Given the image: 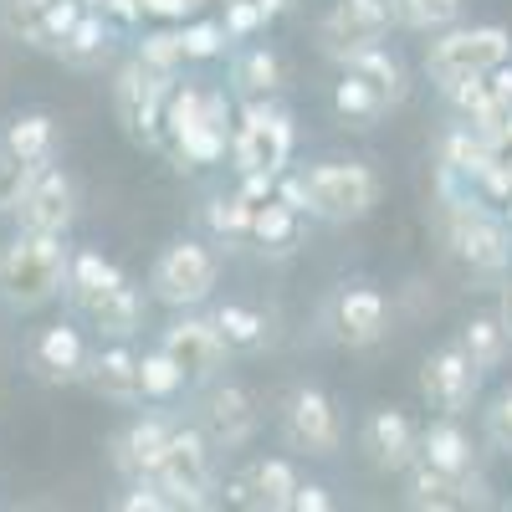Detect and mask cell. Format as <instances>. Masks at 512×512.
I'll return each mask as SVG.
<instances>
[{"instance_id":"obj_1","label":"cell","mask_w":512,"mask_h":512,"mask_svg":"<svg viewBox=\"0 0 512 512\" xmlns=\"http://www.w3.org/2000/svg\"><path fill=\"white\" fill-rule=\"evenodd\" d=\"M67 267H72V251L62 246V236L21 231L6 251H0V303L16 308V313L52 303L67 287Z\"/></svg>"},{"instance_id":"obj_2","label":"cell","mask_w":512,"mask_h":512,"mask_svg":"<svg viewBox=\"0 0 512 512\" xmlns=\"http://www.w3.org/2000/svg\"><path fill=\"white\" fill-rule=\"evenodd\" d=\"M67 287H72V303L82 308V318H88L98 333L108 338H128L139 328V292L134 282H128L108 256L98 251H72V267H67Z\"/></svg>"},{"instance_id":"obj_3","label":"cell","mask_w":512,"mask_h":512,"mask_svg":"<svg viewBox=\"0 0 512 512\" xmlns=\"http://www.w3.org/2000/svg\"><path fill=\"white\" fill-rule=\"evenodd\" d=\"M507 57H512V31L507 26H456L431 47V57H425V77H431L441 93H451V88H461V82H472V77H487Z\"/></svg>"},{"instance_id":"obj_4","label":"cell","mask_w":512,"mask_h":512,"mask_svg":"<svg viewBox=\"0 0 512 512\" xmlns=\"http://www.w3.org/2000/svg\"><path fill=\"white\" fill-rule=\"evenodd\" d=\"M446 241L472 272H507L512 262V231L487 210L482 195H461L446 210Z\"/></svg>"},{"instance_id":"obj_5","label":"cell","mask_w":512,"mask_h":512,"mask_svg":"<svg viewBox=\"0 0 512 512\" xmlns=\"http://www.w3.org/2000/svg\"><path fill=\"white\" fill-rule=\"evenodd\" d=\"M303 185H308V210L333 226L364 221L379 200V180L364 164H318V169H308Z\"/></svg>"},{"instance_id":"obj_6","label":"cell","mask_w":512,"mask_h":512,"mask_svg":"<svg viewBox=\"0 0 512 512\" xmlns=\"http://www.w3.org/2000/svg\"><path fill=\"white\" fill-rule=\"evenodd\" d=\"M149 482L169 497V507H205L210 502V436L175 431Z\"/></svg>"},{"instance_id":"obj_7","label":"cell","mask_w":512,"mask_h":512,"mask_svg":"<svg viewBox=\"0 0 512 512\" xmlns=\"http://www.w3.org/2000/svg\"><path fill=\"white\" fill-rule=\"evenodd\" d=\"M77 216V190L62 169L47 159V164H31L26 175V190L16 200V226L31 231V236H67Z\"/></svg>"},{"instance_id":"obj_8","label":"cell","mask_w":512,"mask_h":512,"mask_svg":"<svg viewBox=\"0 0 512 512\" xmlns=\"http://www.w3.org/2000/svg\"><path fill=\"white\" fill-rule=\"evenodd\" d=\"M231 154H236L241 175H277V169L287 164V154H292V123H287V113L272 108L267 98L251 103L241 128H236Z\"/></svg>"},{"instance_id":"obj_9","label":"cell","mask_w":512,"mask_h":512,"mask_svg":"<svg viewBox=\"0 0 512 512\" xmlns=\"http://www.w3.org/2000/svg\"><path fill=\"white\" fill-rule=\"evenodd\" d=\"M154 297L169 308H195L216 287V256H210L200 241H175L164 246V256L154 262Z\"/></svg>"},{"instance_id":"obj_10","label":"cell","mask_w":512,"mask_h":512,"mask_svg":"<svg viewBox=\"0 0 512 512\" xmlns=\"http://www.w3.org/2000/svg\"><path fill=\"white\" fill-rule=\"evenodd\" d=\"M390 26H395V0H333L318 36H323V52L354 57L364 47H379Z\"/></svg>"},{"instance_id":"obj_11","label":"cell","mask_w":512,"mask_h":512,"mask_svg":"<svg viewBox=\"0 0 512 512\" xmlns=\"http://www.w3.org/2000/svg\"><path fill=\"white\" fill-rule=\"evenodd\" d=\"M113 108H118V123L128 128V139L154 144L164 123V72H154L144 57L128 62L113 82Z\"/></svg>"},{"instance_id":"obj_12","label":"cell","mask_w":512,"mask_h":512,"mask_svg":"<svg viewBox=\"0 0 512 512\" xmlns=\"http://www.w3.org/2000/svg\"><path fill=\"white\" fill-rule=\"evenodd\" d=\"M477 384H482V369L466 359L461 344H446V349H436L431 359L420 364V395L431 400V410H441V415H461L466 405H472Z\"/></svg>"},{"instance_id":"obj_13","label":"cell","mask_w":512,"mask_h":512,"mask_svg":"<svg viewBox=\"0 0 512 512\" xmlns=\"http://www.w3.org/2000/svg\"><path fill=\"white\" fill-rule=\"evenodd\" d=\"M88 11L82 0H6V26L26 41L31 52H62L67 31Z\"/></svg>"},{"instance_id":"obj_14","label":"cell","mask_w":512,"mask_h":512,"mask_svg":"<svg viewBox=\"0 0 512 512\" xmlns=\"http://www.w3.org/2000/svg\"><path fill=\"white\" fill-rule=\"evenodd\" d=\"M159 349L180 364L185 384H205L210 374L221 369V359L231 354V349L221 344V333H216V323H210V318H180L175 328H164Z\"/></svg>"},{"instance_id":"obj_15","label":"cell","mask_w":512,"mask_h":512,"mask_svg":"<svg viewBox=\"0 0 512 512\" xmlns=\"http://www.w3.org/2000/svg\"><path fill=\"white\" fill-rule=\"evenodd\" d=\"M287 441L308 456H333L338 451V410L323 390H297L287 400Z\"/></svg>"},{"instance_id":"obj_16","label":"cell","mask_w":512,"mask_h":512,"mask_svg":"<svg viewBox=\"0 0 512 512\" xmlns=\"http://www.w3.org/2000/svg\"><path fill=\"white\" fill-rule=\"evenodd\" d=\"M410 507H431V512H461V507H482V482L472 472H436L431 461H415V472H410V492H405Z\"/></svg>"},{"instance_id":"obj_17","label":"cell","mask_w":512,"mask_h":512,"mask_svg":"<svg viewBox=\"0 0 512 512\" xmlns=\"http://www.w3.org/2000/svg\"><path fill=\"white\" fill-rule=\"evenodd\" d=\"M292 492H297V472L287 461H251L226 487V497L236 507H267V512H287Z\"/></svg>"},{"instance_id":"obj_18","label":"cell","mask_w":512,"mask_h":512,"mask_svg":"<svg viewBox=\"0 0 512 512\" xmlns=\"http://www.w3.org/2000/svg\"><path fill=\"white\" fill-rule=\"evenodd\" d=\"M364 451L374 456V466H384V472H405V466L420 461V436L400 410H374L369 425H364Z\"/></svg>"},{"instance_id":"obj_19","label":"cell","mask_w":512,"mask_h":512,"mask_svg":"<svg viewBox=\"0 0 512 512\" xmlns=\"http://www.w3.org/2000/svg\"><path fill=\"white\" fill-rule=\"evenodd\" d=\"M251 431H256V410H251V395L246 390L226 384V390L210 395V405H205V436H210V446H226V451L231 446H246Z\"/></svg>"},{"instance_id":"obj_20","label":"cell","mask_w":512,"mask_h":512,"mask_svg":"<svg viewBox=\"0 0 512 512\" xmlns=\"http://www.w3.org/2000/svg\"><path fill=\"white\" fill-rule=\"evenodd\" d=\"M169 425L164 420H139V425H128V431L113 441V461H118V472H128V477H154V466H159V456H164V446H169Z\"/></svg>"},{"instance_id":"obj_21","label":"cell","mask_w":512,"mask_h":512,"mask_svg":"<svg viewBox=\"0 0 512 512\" xmlns=\"http://www.w3.org/2000/svg\"><path fill=\"white\" fill-rule=\"evenodd\" d=\"M31 364H36L41 379H77L82 369H88V354H82L77 328H67V323L47 328L36 338V349H31Z\"/></svg>"},{"instance_id":"obj_22","label":"cell","mask_w":512,"mask_h":512,"mask_svg":"<svg viewBox=\"0 0 512 512\" xmlns=\"http://www.w3.org/2000/svg\"><path fill=\"white\" fill-rule=\"evenodd\" d=\"M338 333H344V344L364 349L384 333V297L374 287H349L338 297Z\"/></svg>"},{"instance_id":"obj_23","label":"cell","mask_w":512,"mask_h":512,"mask_svg":"<svg viewBox=\"0 0 512 512\" xmlns=\"http://www.w3.org/2000/svg\"><path fill=\"white\" fill-rule=\"evenodd\" d=\"M344 67H349L359 82H369V88L384 98V108L405 103V93H410V82H405V67H400V57H390L384 47H364V52L344 57Z\"/></svg>"},{"instance_id":"obj_24","label":"cell","mask_w":512,"mask_h":512,"mask_svg":"<svg viewBox=\"0 0 512 512\" xmlns=\"http://www.w3.org/2000/svg\"><path fill=\"white\" fill-rule=\"evenodd\" d=\"M420 461H431L436 472H451V477L472 472V441L461 436L456 415H441V420L431 425V431L420 436Z\"/></svg>"},{"instance_id":"obj_25","label":"cell","mask_w":512,"mask_h":512,"mask_svg":"<svg viewBox=\"0 0 512 512\" xmlns=\"http://www.w3.org/2000/svg\"><path fill=\"white\" fill-rule=\"evenodd\" d=\"M93 374V390L98 395H108V400H139L144 390H139V354H128V349H103L93 364H88Z\"/></svg>"},{"instance_id":"obj_26","label":"cell","mask_w":512,"mask_h":512,"mask_svg":"<svg viewBox=\"0 0 512 512\" xmlns=\"http://www.w3.org/2000/svg\"><path fill=\"white\" fill-rule=\"evenodd\" d=\"M52 144H57V123L47 113H21L11 128H6V149L21 159V164H47L52 159Z\"/></svg>"},{"instance_id":"obj_27","label":"cell","mask_w":512,"mask_h":512,"mask_svg":"<svg viewBox=\"0 0 512 512\" xmlns=\"http://www.w3.org/2000/svg\"><path fill=\"white\" fill-rule=\"evenodd\" d=\"M57 57L72 62V67H98V62L108 57V26H103V11H82L77 26L67 31V41H62V52H57Z\"/></svg>"},{"instance_id":"obj_28","label":"cell","mask_w":512,"mask_h":512,"mask_svg":"<svg viewBox=\"0 0 512 512\" xmlns=\"http://www.w3.org/2000/svg\"><path fill=\"white\" fill-rule=\"evenodd\" d=\"M216 333H221V344L226 349H236V354H251V349H262L267 344V318L262 313H251V308H241V303H226V308H216Z\"/></svg>"},{"instance_id":"obj_29","label":"cell","mask_w":512,"mask_h":512,"mask_svg":"<svg viewBox=\"0 0 512 512\" xmlns=\"http://www.w3.org/2000/svg\"><path fill=\"white\" fill-rule=\"evenodd\" d=\"M507 344H512V333H507L502 318H472L466 333H461V349H466V359H472L477 369H497Z\"/></svg>"},{"instance_id":"obj_30","label":"cell","mask_w":512,"mask_h":512,"mask_svg":"<svg viewBox=\"0 0 512 512\" xmlns=\"http://www.w3.org/2000/svg\"><path fill=\"white\" fill-rule=\"evenodd\" d=\"M236 88L251 98V103H262L282 88V62L267 52V47H251L241 62H236Z\"/></svg>"},{"instance_id":"obj_31","label":"cell","mask_w":512,"mask_h":512,"mask_svg":"<svg viewBox=\"0 0 512 512\" xmlns=\"http://www.w3.org/2000/svg\"><path fill=\"white\" fill-rule=\"evenodd\" d=\"M292 231H297V210H292L287 200H267V205H256V210H251V236L262 241V246L287 251Z\"/></svg>"},{"instance_id":"obj_32","label":"cell","mask_w":512,"mask_h":512,"mask_svg":"<svg viewBox=\"0 0 512 512\" xmlns=\"http://www.w3.org/2000/svg\"><path fill=\"white\" fill-rule=\"evenodd\" d=\"M180 384H185V374H180V364L169 359L164 349H154V354H144V359H139V390H144L149 400H169V395H180Z\"/></svg>"},{"instance_id":"obj_33","label":"cell","mask_w":512,"mask_h":512,"mask_svg":"<svg viewBox=\"0 0 512 512\" xmlns=\"http://www.w3.org/2000/svg\"><path fill=\"white\" fill-rule=\"evenodd\" d=\"M333 108L344 118H354V123H374L384 113V98L369 88V82H359L354 72H344V82H338V93H333Z\"/></svg>"},{"instance_id":"obj_34","label":"cell","mask_w":512,"mask_h":512,"mask_svg":"<svg viewBox=\"0 0 512 512\" xmlns=\"http://www.w3.org/2000/svg\"><path fill=\"white\" fill-rule=\"evenodd\" d=\"M251 210H256V200L241 190V195H221V200H210L205 221H210V231H216V236H246V231H251Z\"/></svg>"},{"instance_id":"obj_35","label":"cell","mask_w":512,"mask_h":512,"mask_svg":"<svg viewBox=\"0 0 512 512\" xmlns=\"http://www.w3.org/2000/svg\"><path fill=\"white\" fill-rule=\"evenodd\" d=\"M456 11H461V0H395V21L415 31H441L456 21Z\"/></svg>"},{"instance_id":"obj_36","label":"cell","mask_w":512,"mask_h":512,"mask_svg":"<svg viewBox=\"0 0 512 512\" xmlns=\"http://www.w3.org/2000/svg\"><path fill=\"white\" fill-rule=\"evenodd\" d=\"M180 36H185V57H190V62L221 57V47L231 41V31H226L221 21H195V26H185Z\"/></svg>"},{"instance_id":"obj_37","label":"cell","mask_w":512,"mask_h":512,"mask_svg":"<svg viewBox=\"0 0 512 512\" xmlns=\"http://www.w3.org/2000/svg\"><path fill=\"white\" fill-rule=\"evenodd\" d=\"M200 118H205V93H175L169 98V108H164V123H169V134L175 139H185L190 128H200Z\"/></svg>"},{"instance_id":"obj_38","label":"cell","mask_w":512,"mask_h":512,"mask_svg":"<svg viewBox=\"0 0 512 512\" xmlns=\"http://www.w3.org/2000/svg\"><path fill=\"white\" fill-rule=\"evenodd\" d=\"M487 441L502 456H512V384H507V390H497L492 405H487Z\"/></svg>"},{"instance_id":"obj_39","label":"cell","mask_w":512,"mask_h":512,"mask_svg":"<svg viewBox=\"0 0 512 512\" xmlns=\"http://www.w3.org/2000/svg\"><path fill=\"white\" fill-rule=\"evenodd\" d=\"M154 72H164L169 77V67H175V62H185V36L180 31H154L149 41H144V52H139Z\"/></svg>"},{"instance_id":"obj_40","label":"cell","mask_w":512,"mask_h":512,"mask_svg":"<svg viewBox=\"0 0 512 512\" xmlns=\"http://www.w3.org/2000/svg\"><path fill=\"white\" fill-rule=\"evenodd\" d=\"M26 175H31V164H21L6 144H0V210H16V200L26 190Z\"/></svg>"},{"instance_id":"obj_41","label":"cell","mask_w":512,"mask_h":512,"mask_svg":"<svg viewBox=\"0 0 512 512\" xmlns=\"http://www.w3.org/2000/svg\"><path fill=\"white\" fill-rule=\"evenodd\" d=\"M118 507H123V512H169V497H164V492H159V487L144 477V482H139L134 492H128Z\"/></svg>"},{"instance_id":"obj_42","label":"cell","mask_w":512,"mask_h":512,"mask_svg":"<svg viewBox=\"0 0 512 512\" xmlns=\"http://www.w3.org/2000/svg\"><path fill=\"white\" fill-rule=\"evenodd\" d=\"M262 16H267L262 0H231V11H226V31H231V36H241V31H251L256 21H262Z\"/></svg>"},{"instance_id":"obj_43","label":"cell","mask_w":512,"mask_h":512,"mask_svg":"<svg viewBox=\"0 0 512 512\" xmlns=\"http://www.w3.org/2000/svg\"><path fill=\"white\" fill-rule=\"evenodd\" d=\"M328 507H333V497L318 482H297V492L287 502V512H328Z\"/></svg>"},{"instance_id":"obj_44","label":"cell","mask_w":512,"mask_h":512,"mask_svg":"<svg viewBox=\"0 0 512 512\" xmlns=\"http://www.w3.org/2000/svg\"><path fill=\"white\" fill-rule=\"evenodd\" d=\"M103 11L118 16V21H134V16L144 11V0H103Z\"/></svg>"},{"instance_id":"obj_45","label":"cell","mask_w":512,"mask_h":512,"mask_svg":"<svg viewBox=\"0 0 512 512\" xmlns=\"http://www.w3.org/2000/svg\"><path fill=\"white\" fill-rule=\"evenodd\" d=\"M185 6L190 0H144V11H154V16H185Z\"/></svg>"},{"instance_id":"obj_46","label":"cell","mask_w":512,"mask_h":512,"mask_svg":"<svg viewBox=\"0 0 512 512\" xmlns=\"http://www.w3.org/2000/svg\"><path fill=\"white\" fill-rule=\"evenodd\" d=\"M502 323H507V333H512V282H507V292H502Z\"/></svg>"},{"instance_id":"obj_47","label":"cell","mask_w":512,"mask_h":512,"mask_svg":"<svg viewBox=\"0 0 512 512\" xmlns=\"http://www.w3.org/2000/svg\"><path fill=\"white\" fill-rule=\"evenodd\" d=\"M82 6H88V11H103V0H82Z\"/></svg>"}]
</instances>
